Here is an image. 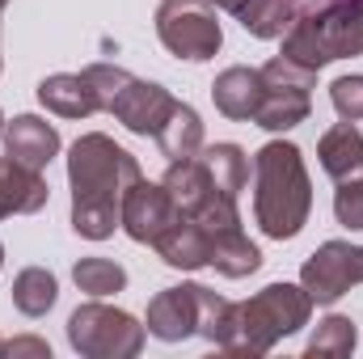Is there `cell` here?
<instances>
[{"label":"cell","mask_w":363,"mask_h":359,"mask_svg":"<svg viewBox=\"0 0 363 359\" xmlns=\"http://www.w3.org/2000/svg\"><path fill=\"white\" fill-rule=\"evenodd\" d=\"M140 174V161L118 148L110 136L89 131L68 153V182H72V228L89 241H106L123 224V199Z\"/></svg>","instance_id":"cell-1"},{"label":"cell","mask_w":363,"mask_h":359,"mask_svg":"<svg viewBox=\"0 0 363 359\" xmlns=\"http://www.w3.org/2000/svg\"><path fill=\"white\" fill-rule=\"evenodd\" d=\"M313 211V182L296 144L271 140L254 157V216L274 241H291Z\"/></svg>","instance_id":"cell-2"},{"label":"cell","mask_w":363,"mask_h":359,"mask_svg":"<svg viewBox=\"0 0 363 359\" xmlns=\"http://www.w3.org/2000/svg\"><path fill=\"white\" fill-rule=\"evenodd\" d=\"M351 55H363V4L355 0H325L317 9H300V17L283 34V60L313 72Z\"/></svg>","instance_id":"cell-3"},{"label":"cell","mask_w":363,"mask_h":359,"mask_svg":"<svg viewBox=\"0 0 363 359\" xmlns=\"http://www.w3.org/2000/svg\"><path fill=\"white\" fill-rule=\"evenodd\" d=\"M313 300L296 283H271L245 304H237V338L224 347L228 355H267L279 338L308 326Z\"/></svg>","instance_id":"cell-4"},{"label":"cell","mask_w":363,"mask_h":359,"mask_svg":"<svg viewBox=\"0 0 363 359\" xmlns=\"http://www.w3.org/2000/svg\"><path fill=\"white\" fill-rule=\"evenodd\" d=\"M144 326L123 313V309H110V304H81L72 317H68V343L89 359H135L144 351Z\"/></svg>","instance_id":"cell-5"},{"label":"cell","mask_w":363,"mask_h":359,"mask_svg":"<svg viewBox=\"0 0 363 359\" xmlns=\"http://www.w3.org/2000/svg\"><path fill=\"white\" fill-rule=\"evenodd\" d=\"M157 34L169 55L178 60H211L224 43L220 9L211 0H161Z\"/></svg>","instance_id":"cell-6"},{"label":"cell","mask_w":363,"mask_h":359,"mask_svg":"<svg viewBox=\"0 0 363 359\" xmlns=\"http://www.w3.org/2000/svg\"><path fill=\"white\" fill-rule=\"evenodd\" d=\"M313 81H317L313 68H300V64H291L283 55L271 60L262 68V101H258L254 123L267 127V131H287V127L304 123L308 110H313V97H308Z\"/></svg>","instance_id":"cell-7"},{"label":"cell","mask_w":363,"mask_h":359,"mask_svg":"<svg viewBox=\"0 0 363 359\" xmlns=\"http://www.w3.org/2000/svg\"><path fill=\"white\" fill-rule=\"evenodd\" d=\"M355 283H363V245L351 241H325L300 270V287L313 304H334Z\"/></svg>","instance_id":"cell-8"},{"label":"cell","mask_w":363,"mask_h":359,"mask_svg":"<svg viewBox=\"0 0 363 359\" xmlns=\"http://www.w3.org/2000/svg\"><path fill=\"white\" fill-rule=\"evenodd\" d=\"M203 296H207L203 283H182V287L157 292V300L148 304L144 330L152 338H161V343H182V338L199 334V326H203Z\"/></svg>","instance_id":"cell-9"},{"label":"cell","mask_w":363,"mask_h":359,"mask_svg":"<svg viewBox=\"0 0 363 359\" xmlns=\"http://www.w3.org/2000/svg\"><path fill=\"white\" fill-rule=\"evenodd\" d=\"M178 203H174V194L165 190V182H135L131 190H127V199H123V228H127V237L131 241H140V245H152L174 220H178Z\"/></svg>","instance_id":"cell-10"},{"label":"cell","mask_w":363,"mask_h":359,"mask_svg":"<svg viewBox=\"0 0 363 359\" xmlns=\"http://www.w3.org/2000/svg\"><path fill=\"white\" fill-rule=\"evenodd\" d=\"M174 106H178V101L161 89V85L131 77V81L123 85V93L114 97L110 114H114L127 131H135V136H152V140H157V131L165 127V118L174 114Z\"/></svg>","instance_id":"cell-11"},{"label":"cell","mask_w":363,"mask_h":359,"mask_svg":"<svg viewBox=\"0 0 363 359\" xmlns=\"http://www.w3.org/2000/svg\"><path fill=\"white\" fill-rule=\"evenodd\" d=\"M38 101L60 118H89L97 110H106L89 72H55V77H47L38 85Z\"/></svg>","instance_id":"cell-12"},{"label":"cell","mask_w":363,"mask_h":359,"mask_svg":"<svg viewBox=\"0 0 363 359\" xmlns=\"http://www.w3.org/2000/svg\"><path fill=\"white\" fill-rule=\"evenodd\" d=\"M51 186L43 182V170H30L21 161H13L9 153L0 157V220L4 216H30L38 207H47Z\"/></svg>","instance_id":"cell-13"},{"label":"cell","mask_w":363,"mask_h":359,"mask_svg":"<svg viewBox=\"0 0 363 359\" xmlns=\"http://www.w3.org/2000/svg\"><path fill=\"white\" fill-rule=\"evenodd\" d=\"M152 250H157L169 267H178V270L211 267V233H207L199 220H190L186 211H182L178 220L152 241Z\"/></svg>","instance_id":"cell-14"},{"label":"cell","mask_w":363,"mask_h":359,"mask_svg":"<svg viewBox=\"0 0 363 359\" xmlns=\"http://www.w3.org/2000/svg\"><path fill=\"white\" fill-rule=\"evenodd\" d=\"M4 153L30 170H43L55 153H60V131L38 118V114H17L9 127H4Z\"/></svg>","instance_id":"cell-15"},{"label":"cell","mask_w":363,"mask_h":359,"mask_svg":"<svg viewBox=\"0 0 363 359\" xmlns=\"http://www.w3.org/2000/svg\"><path fill=\"white\" fill-rule=\"evenodd\" d=\"M211 101L224 118H250L262 101V68H224L211 85Z\"/></svg>","instance_id":"cell-16"},{"label":"cell","mask_w":363,"mask_h":359,"mask_svg":"<svg viewBox=\"0 0 363 359\" xmlns=\"http://www.w3.org/2000/svg\"><path fill=\"white\" fill-rule=\"evenodd\" d=\"M317 157H321V170L334 182H355L363 178V136L355 123H338L321 136L317 144Z\"/></svg>","instance_id":"cell-17"},{"label":"cell","mask_w":363,"mask_h":359,"mask_svg":"<svg viewBox=\"0 0 363 359\" xmlns=\"http://www.w3.org/2000/svg\"><path fill=\"white\" fill-rule=\"evenodd\" d=\"M211 267L220 270V275H228V279H245V275H254V270L262 267V254H258V245L237 224V228L211 233Z\"/></svg>","instance_id":"cell-18"},{"label":"cell","mask_w":363,"mask_h":359,"mask_svg":"<svg viewBox=\"0 0 363 359\" xmlns=\"http://www.w3.org/2000/svg\"><path fill=\"white\" fill-rule=\"evenodd\" d=\"M300 0H245L237 21L254 34V38H283L291 30V21L300 17Z\"/></svg>","instance_id":"cell-19"},{"label":"cell","mask_w":363,"mask_h":359,"mask_svg":"<svg viewBox=\"0 0 363 359\" xmlns=\"http://www.w3.org/2000/svg\"><path fill=\"white\" fill-rule=\"evenodd\" d=\"M157 144H161V153H165L169 161L199 157V148H203V123H199V114H194L186 101L174 106V114H169L165 127L157 131Z\"/></svg>","instance_id":"cell-20"},{"label":"cell","mask_w":363,"mask_h":359,"mask_svg":"<svg viewBox=\"0 0 363 359\" xmlns=\"http://www.w3.org/2000/svg\"><path fill=\"white\" fill-rule=\"evenodd\" d=\"M199 157H203L211 182L224 194L237 199L245 190V182H250V157H245V148H237V144H211V148H199Z\"/></svg>","instance_id":"cell-21"},{"label":"cell","mask_w":363,"mask_h":359,"mask_svg":"<svg viewBox=\"0 0 363 359\" xmlns=\"http://www.w3.org/2000/svg\"><path fill=\"white\" fill-rule=\"evenodd\" d=\"M55 296H60V283H55L51 270H43V267H26L17 279H13V304H17L26 317L51 313Z\"/></svg>","instance_id":"cell-22"},{"label":"cell","mask_w":363,"mask_h":359,"mask_svg":"<svg viewBox=\"0 0 363 359\" xmlns=\"http://www.w3.org/2000/svg\"><path fill=\"white\" fill-rule=\"evenodd\" d=\"M351 351H355V321L351 317H325L304 347L308 359H342Z\"/></svg>","instance_id":"cell-23"},{"label":"cell","mask_w":363,"mask_h":359,"mask_svg":"<svg viewBox=\"0 0 363 359\" xmlns=\"http://www.w3.org/2000/svg\"><path fill=\"white\" fill-rule=\"evenodd\" d=\"M72 279L89 296H114V292L127 287V270L118 267V263H110V258H81L72 267Z\"/></svg>","instance_id":"cell-24"},{"label":"cell","mask_w":363,"mask_h":359,"mask_svg":"<svg viewBox=\"0 0 363 359\" xmlns=\"http://www.w3.org/2000/svg\"><path fill=\"white\" fill-rule=\"evenodd\" d=\"M334 216L347 228H363V178L338 182V190H334Z\"/></svg>","instance_id":"cell-25"},{"label":"cell","mask_w":363,"mask_h":359,"mask_svg":"<svg viewBox=\"0 0 363 359\" xmlns=\"http://www.w3.org/2000/svg\"><path fill=\"white\" fill-rule=\"evenodd\" d=\"M330 97H334V110L347 123H359L363 118V77H338L330 85Z\"/></svg>","instance_id":"cell-26"},{"label":"cell","mask_w":363,"mask_h":359,"mask_svg":"<svg viewBox=\"0 0 363 359\" xmlns=\"http://www.w3.org/2000/svg\"><path fill=\"white\" fill-rule=\"evenodd\" d=\"M4 355H38V359H51V347L43 338H13L4 343Z\"/></svg>","instance_id":"cell-27"},{"label":"cell","mask_w":363,"mask_h":359,"mask_svg":"<svg viewBox=\"0 0 363 359\" xmlns=\"http://www.w3.org/2000/svg\"><path fill=\"white\" fill-rule=\"evenodd\" d=\"M211 4H216V9H224V13H233V17H237V13H241V4H245V0H211Z\"/></svg>","instance_id":"cell-28"},{"label":"cell","mask_w":363,"mask_h":359,"mask_svg":"<svg viewBox=\"0 0 363 359\" xmlns=\"http://www.w3.org/2000/svg\"><path fill=\"white\" fill-rule=\"evenodd\" d=\"M0 136H4V114H0Z\"/></svg>","instance_id":"cell-29"},{"label":"cell","mask_w":363,"mask_h":359,"mask_svg":"<svg viewBox=\"0 0 363 359\" xmlns=\"http://www.w3.org/2000/svg\"><path fill=\"white\" fill-rule=\"evenodd\" d=\"M0 267H4V245H0Z\"/></svg>","instance_id":"cell-30"},{"label":"cell","mask_w":363,"mask_h":359,"mask_svg":"<svg viewBox=\"0 0 363 359\" xmlns=\"http://www.w3.org/2000/svg\"><path fill=\"white\" fill-rule=\"evenodd\" d=\"M4 4H9V0H0V13H4Z\"/></svg>","instance_id":"cell-31"},{"label":"cell","mask_w":363,"mask_h":359,"mask_svg":"<svg viewBox=\"0 0 363 359\" xmlns=\"http://www.w3.org/2000/svg\"><path fill=\"white\" fill-rule=\"evenodd\" d=\"M0 355H4V343H0Z\"/></svg>","instance_id":"cell-32"},{"label":"cell","mask_w":363,"mask_h":359,"mask_svg":"<svg viewBox=\"0 0 363 359\" xmlns=\"http://www.w3.org/2000/svg\"><path fill=\"white\" fill-rule=\"evenodd\" d=\"M355 4H363V0H355Z\"/></svg>","instance_id":"cell-33"}]
</instances>
